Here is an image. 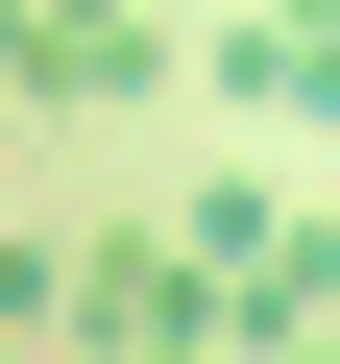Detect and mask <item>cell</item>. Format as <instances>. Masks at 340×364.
<instances>
[{
	"mask_svg": "<svg viewBox=\"0 0 340 364\" xmlns=\"http://www.w3.org/2000/svg\"><path fill=\"white\" fill-rule=\"evenodd\" d=\"M195 97H243V122H340V0H243V25L195 49Z\"/></svg>",
	"mask_w": 340,
	"mask_h": 364,
	"instance_id": "obj_1",
	"label": "cell"
},
{
	"mask_svg": "<svg viewBox=\"0 0 340 364\" xmlns=\"http://www.w3.org/2000/svg\"><path fill=\"white\" fill-rule=\"evenodd\" d=\"M316 316H340V195H316V219H267V243H243V340H316Z\"/></svg>",
	"mask_w": 340,
	"mask_h": 364,
	"instance_id": "obj_2",
	"label": "cell"
}]
</instances>
